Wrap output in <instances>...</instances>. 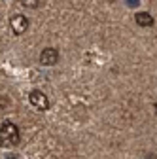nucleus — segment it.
Wrapping results in <instances>:
<instances>
[{
	"label": "nucleus",
	"mask_w": 157,
	"mask_h": 159,
	"mask_svg": "<svg viewBox=\"0 0 157 159\" xmlns=\"http://www.w3.org/2000/svg\"><path fill=\"white\" fill-rule=\"evenodd\" d=\"M29 25H30L29 19L25 15H21V13H17V15H13L10 19V27H11V32L13 34H25L29 30Z\"/></svg>",
	"instance_id": "3"
},
{
	"label": "nucleus",
	"mask_w": 157,
	"mask_h": 159,
	"mask_svg": "<svg viewBox=\"0 0 157 159\" xmlns=\"http://www.w3.org/2000/svg\"><path fill=\"white\" fill-rule=\"evenodd\" d=\"M0 19H2V17H0Z\"/></svg>",
	"instance_id": "8"
},
{
	"label": "nucleus",
	"mask_w": 157,
	"mask_h": 159,
	"mask_svg": "<svg viewBox=\"0 0 157 159\" xmlns=\"http://www.w3.org/2000/svg\"><path fill=\"white\" fill-rule=\"evenodd\" d=\"M134 21H136V25H140V27H151L153 25V17L148 11H138L134 15Z\"/></svg>",
	"instance_id": "5"
},
{
	"label": "nucleus",
	"mask_w": 157,
	"mask_h": 159,
	"mask_svg": "<svg viewBox=\"0 0 157 159\" xmlns=\"http://www.w3.org/2000/svg\"><path fill=\"white\" fill-rule=\"evenodd\" d=\"M21 4L25 6V8H38V6H40V0H21Z\"/></svg>",
	"instance_id": "6"
},
{
	"label": "nucleus",
	"mask_w": 157,
	"mask_h": 159,
	"mask_svg": "<svg viewBox=\"0 0 157 159\" xmlns=\"http://www.w3.org/2000/svg\"><path fill=\"white\" fill-rule=\"evenodd\" d=\"M40 63H42L44 66H53V65H57V63H59V51H57L55 48H46V49H42V53H40Z\"/></svg>",
	"instance_id": "4"
},
{
	"label": "nucleus",
	"mask_w": 157,
	"mask_h": 159,
	"mask_svg": "<svg viewBox=\"0 0 157 159\" xmlns=\"http://www.w3.org/2000/svg\"><path fill=\"white\" fill-rule=\"evenodd\" d=\"M155 112H157V104H155Z\"/></svg>",
	"instance_id": "7"
},
{
	"label": "nucleus",
	"mask_w": 157,
	"mask_h": 159,
	"mask_svg": "<svg viewBox=\"0 0 157 159\" xmlns=\"http://www.w3.org/2000/svg\"><path fill=\"white\" fill-rule=\"evenodd\" d=\"M0 144L4 148H13L19 144V127L11 121L0 125Z\"/></svg>",
	"instance_id": "1"
},
{
	"label": "nucleus",
	"mask_w": 157,
	"mask_h": 159,
	"mask_svg": "<svg viewBox=\"0 0 157 159\" xmlns=\"http://www.w3.org/2000/svg\"><path fill=\"white\" fill-rule=\"evenodd\" d=\"M29 101H30V104H32L36 110H42V112H44V110H47V108H49V98L46 97V93L38 91V89L30 91Z\"/></svg>",
	"instance_id": "2"
}]
</instances>
